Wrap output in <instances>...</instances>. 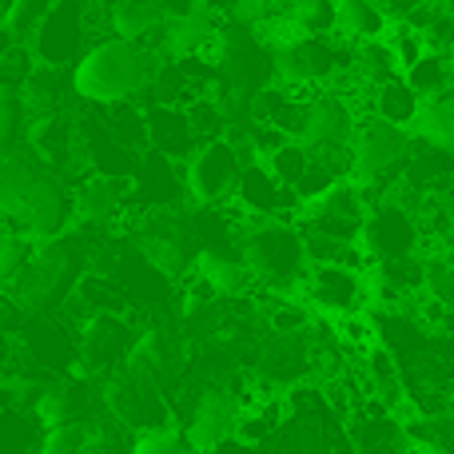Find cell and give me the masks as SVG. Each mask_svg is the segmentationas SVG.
Returning <instances> with one entry per match:
<instances>
[{
	"label": "cell",
	"instance_id": "1",
	"mask_svg": "<svg viewBox=\"0 0 454 454\" xmlns=\"http://www.w3.org/2000/svg\"><path fill=\"white\" fill-rule=\"evenodd\" d=\"M160 64H164V52L156 44L112 32L104 40H92V48L72 64V96L84 104H100V108L144 100Z\"/></svg>",
	"mask_w": 454,
	"mask_h": 454
},
{
	"label": "cell",
	"instance_id": "2",
	"mask_svg": "<svg viewBox=\"0 0 454 454\" xmlns=\"http://www.w3.org/2000/svg\"><path fill=\"white\" fill-rule=\"evenodd\" d=\"M239 251L255 271L259 291H287L303 295V279L311 271V255L299 223L291 220H251L239 231Z\"/></svg>",
	"mask_w": 454,
	"mask_h": 454
},
{
	"label": "cell",
	"instance_id": "3",
	"mask_svg": "<svg viewBox=\"0 0 454 454\" xmlns=\"http://www.w3.org/2000/svg\"><path fill=\"white\" fill-rule=\"evenodd\" d=\"M80 279H84V255H80L76 235H48V239H36L32 263L8 287V299L20 303L28 315H44L52 307L68 303Z\"/></svg>",
	"mask_w": 454,
	"mask_h": 454
},
{
	"label": "cell",
	"instance_id": "4",
	"mask_svg": "<svg viewBox=\"0 0 454 454\" xmlns=\"http://www.w3.org/2000/svg\"><path fill=\"white\" fill-rule=\"evenodd\" d=\"M4 215H8V227H20V231L36 235V239H48V235H64L68 223L76 220V196L64 188L56 168H44L28 184L24 196L4 207Z\"/></svg>",
	"mask_w": 454,
	"mask_h": 454
},
{
	"label": "cell",
	"instance_id": "5",
	"mask_svg": "<svg viewBox=\"0 0 454 454\" xmlns=\"http://www.w3.org/2000/svg\"><path fill=\"white\" fill-rule=\"evenodd\" d=\"M92 12L84 8V0H52V8L44 12V20L36 24V32L28 36V48L40 64L52 68H68L88 52V28H92Z\"/></svg>",
	"mask_w": 454,
	"mask_h": 454
},
{
	"label": "cell",
	"instance_id": "6",
	"mask_svg": "<svg viewBox=\"0 0 454 454\" xmlns=\"http://www.w3.org/2000/svg\"><path fill=\"white\" fill-rule=\"evenodd\" d=\"M247 160L251 152H243V144L231 140V136H215V140L200 144V152L188 160L192 204H227V200H235Z\"/></svg>",
	"mask_w": 454,
	"mask_h": 454
},
{
	"label": "cell",
	"instance_id": "7",
	"mask_svg": "<svg viewBox=\"0 0 454 454\" xmlns=\"http://www.w3.org/2000/svg\"><path fill=\"white\" fill-rule=\"evenodd\" d=\"M239 415H243V395H235L223 383H212V387H196L192 391V407H184L176 419L184 423L196 454H207L223 447L227 439H235Z\"/></svg>",
	"mask_w": 454,
	"mask_h": 454
},
{
	"label": "cell",
	"instance_id": "8",
	"mask_svg": "<svg viewBox=\"0 0 454 454\" xmlns=\"http://www.w3.org/2000/svg\"><path fill=\"white\" fill-rule=\"evenodd\" d=\"M303 295L315 311L331 315H363L367 303L375 299V287H371V271H359V267L347 263H311L303 279Z\"/></svg>",
	"mask_w": 454,
	"mask_h": 454
},
{
	"label": "cell",
	"instance_id": "9",
	"mask_svg": "<svg viewBox=\"0 0 454 454\" xmlns=\"http://www.w3.org/2000/svg\"><path fill=\"white\" fill-rule=\"evenodd\" d=\"M136 339H140V335L132 331L128 315L96 311V315H88V319L80 323V339H76V355H80V359L76 363L88 371V375L108 379L112 371L128 363Z\"/></svg>",
	"mask_w": 454,
	"mask_h": 454
},
{
	"label": "cell",
	"instance_id": "10",
	"mask_svg": "<svg viewBox=\"0 0 454 454\" xmlns=\"http://www.w3.org/2000/svg\"><path fill=\"white\" fill-rule=\"evenodd\" d=\"M423 220L411 204L403 200H379L371 207V220L363 227V247L371 251V259H403V255H415L419 243H423Z\"/></svg>",
	"mask_w": 454,
	"mask_h": 454
},
{
	"label": "cell",
	"instance_id": "11",
	"mask_svg": "<svg viewBox=\"0 0 454 454\" xmlns=\"http://www.w3.org/2000/svg\"><path fill=\"white\" fill-rule=\"evenodd\" d=\"M192 204L188 164L148 148L132 172V207L136 212H164V207Z\"/></svg>",
	"mask_w": 454,
	"mask_h": 454
},
{
	"label": "cell",
	"instance_id": "12",
	"mask_svg": "<svg viewBox=\"0 0 454 454\" xmlns=\"http://www.w3.org/2000/svg\"><path fill=\"white\" fill-rule=\"evenodd\" d=\"M235 200L243 204V212H247L251 220H291L295 223L299 207H303V196H299L295 188H287V184L271 172V164L259 156H251L247 168H243Z\"/></svg>",
	"mask_w": 454,
	"mask_h": 454
},
{
	"label": "cell",
	"instance_id": "13",
	"mask_svg": "<svg viewBox=\"0 0 454 454\" xmlns=\"http://www.w3.org/2000/svg\"><path fill=\"white\" fill-rule=\"evenodd\" d=\"M359 108L351 104V96L339 88H319L307 104V124L303 136L311 148H351V136L359 128Z\"/></svg>",
	"mask_w": 454,
	"mask_h": 454
},
{
	"label": "cell",
	"instance_id": "14",
	"mask_svg": "<svg viewBox=\"0 0 454 454\" xmlns=\"http://www.w3.org/2000/svg\"><path fill=\"white\" fill-rule=\"evenodd\" d=\"M80 223H116L132 207V176H112L100 168H88L72 188Z\"/></svg>",
	"mask_w": 454,
	"mask_h": 454
},
{
	"label": "cell",
	"instance_id": "15",
	"mask_svg": "<svg viewBox=\"0 0 454 454\" xmlns=\"http://www.w3.org/2000/svg\"><path fill=\"white\" fill-rule=\"evenodd\" d=\"M148 140L156 152L188 164V160L200 152L204 136H200L188 104H148Z\"/></svg>",
	"mask_w": 454,
	"mask_h": 454
},
{
	"label": "cell",
	"instance_id": "16",
	"mask_svg": "<svg viewBox=\"0 0 454 454\" xmlns=\"http://www.w3.org/2000/svg\"><path fill=\"white\" fill-rule=\"evenodd\" d=\"M180 8H188V4H180V0H120L108 16V28L116 32V36L156 44Z\"/></svg>",
	"mask_w": 454,
	"mask_h": 454
},
{
	"label": "cell",
	"instance_id": "17",
	"mask_svg": "<svg viewBox=\"0 0 454 454\" xmlns=\"http://www.w3.org/2000/svg\"><path fill=\"white\" fill-rule=\"evenodd\" d=\"M395 16L379 0H335V32L351 44L363 40H383Z\"/></svg>",
	"mask_w": 454,
	"mask_h": 454
},
{
	"label": "cell",
	"instance_id": "18",
	"mask_svg": "<svg viewBox=\"0 0 454 454\" xmlns=\"http://www.w3.org/2000/svg\"><path fill=\"white\" fill-rule=\"evenodd\" d=\"M128 363H136L140 371H148L152 379H160L168 387L180 375V347H176V339L164 327H144L132 355H128Z\"/></svg>",
	"mask_w": 454,
	"mask_h": 454
},
{
	"label": "cell",
	"instance_id": "19",
	"mask_svg": "<svg viewBox=\"0 0 454 454\" xmlns=\"http://www.w3.org/2000/svg\"><path fill=\"white\" fill-rule=\"evenodd\" d=\"M419 108H423V96L415 92V84L407 80V72H399V76H391V80H383V84L371 88L367 112L391 120V124L411 128L415 124V116H419Z\"/></svg>",
	"mask_w": 454,
	"mask_h": 454
},
{
	"label": "cell",
	"instance_id": "20",
	"mask_svg": "<svg viewBox=\"0 0 454 454\" xmlns=\"http://www.w3.org/2000/svg\"><path fill=\"white\" fill-rule=\"evenodd\" d=\"M411 136L434 148H450L454 152V100L450 96H427L423 108H419Z\"/></svg>",
	"mask_w": 454,
	"mask_h": 454
},
{
	"label": "cell",
	"instance_id": "21",
	"mask_svg": "<svg viewBox=\"0 0 454 454\" xmlns=\"http://www.w3.org/2000/svg\"><path fill=\"white\" fill-rule=\"evenodd\" d=\"M450 72H454V48H431L423 60H415L407 68V80L415 84V92L427 100V96H447Z\"/></svg>",
	"mask_w": 454,
	"mask_h": 454
},
{
	"label": "cell",
	"instance_id": "22",
	"mask_svg": "<svg viewBox=\"0 0 454 454\" xmlns=\"http://www.w3.org/2000/svg\"><path fill=\"white\" fill-rule=\"evenodd\" d=\"M423 295L431 299V303L454 311V247H434L431 255H427Z\"/></svg>",
	"mask_w": 454,
	"mask_h": 454
},
{
	"label": "cell",
	"instance_id": "23",
	"mask_svg": "<svg viewBox=\"0 0 454 454\" xmlns=\"http://www.w3.org/2000/svg\"><path fill=\"white\" fill-rule=\"evenodd\" d=\"M132 454H196V447H192L180 419H172V423H160L132 434Z\"/></svg>",
	"mask_w": 454,
	"mask_h": 454
},
{
	"label": "cell",
	"instance_id": "24",
	"mask_svg": "<svg viewBox=\"0 0 454 454\" xmlns=\"http://www.w3.org/2000/svg\"><path fill=\"white\" fill-rule=\"evenodd\" d=\"M32 251H36V235L20 231V227H8L4 239H0V279H4V291L12 287L24 275V267L32 263Z\"/></svg>",
	"mask_w": 454,
	"mask_h": 454
},
{
	"label": "cell",
	"instance_id": "25",
	"mask_svg": "<svg viewBox=\"0 0 454 454\" xmlns=\"http://www.w3.org/2000/svg\"><path fill=\"white\" fill-rule=\"evenodd\" d=\"M48 8H52V0H4V36H8V44H28V36L36 32V24L44 20Z\"/></svg>",
	"mask_w": 454,
	"mask_h": 454
},
{
	"label": "cell",
	"instance_id": "26",
	"mask_svg": "<svg viewBox=\"0 0 454 454\" xmlns=\"http://www.w3.org/2000/svg\"><path fill=\"white\" fill-rule=\"evenodd\" d=\"M88 442H92V423L88 419H72V423L48 427L36 454H84Z\"/></svg>",
	"mask_w": 454,
	"mask_h": 454
},
{
	"label": "cell",
	"instance_id": "27",
	"mask_svg": "<svg viewBox=\"0 0 454 454\" xmlns=\"http://www.w3.org/2000/svg\"><path fill=\"white\" fill-rule=\"evenodd\" d=\"M311 156H315V148L307 140H287L267 164H271V172L279 176L287 188H299L303 176H307V168H311Z\"/></svg>",
	"mask_w": 454,
	"mask_h": 454
},
{
	"label": "cell",
	"instance_id": "28",
	"mask_svg": "<svg viewBox=\"0 0 454 454\" xmlns=\"http://www.w3.org/2000/svg\"><path fill=\"white\" fill-rule=\"evenodd\" d=\"M283 12L299 24V32H335V0H287Z\"/></svg>",
	"mask_w": 454,
	"mask_h": 454
},
{
	"label": "cell",
	"instance_id": "29",
	"mask_svg": "<svg viewBox=\"0 0 454 454\" xmlns=\"http://www.w3.org/2000/svg\"><path fill=\"white\" fill-rule=\"evenodd\" d=\"M116 4H120V0H84V8L92 12V20H108Z\"/></svg>",
	"mask_w": 454,
	"mask_h": 454
},
{
	"label": "cell",
	"instance_id": "30",
	"mask_svg": "<svg viewBox=\"0 0 454 454\" xmlns=\"http://www.w3.org/2000/svg\"><path fill=\"white\" fill-rule=\"evenodd\" d=\"M207 454H255V447H251V442H243V439H227L223 447H215Z\"/></svg>",
	"mask_w": 454,
	"mask_h": 454
},
{
	"label": "cell",
	"instance_id": "31",
	"mask_svg": "<svg viewBox=\"0 0 454 454\" xmlns=\"http://www.w3.org/2000/svg\"><path fill=\"white\" fill-rule=\"evenodd\" d=\"M207 4H212V8H220V12H231V8L239 4V0H207Z\"/></svg>",
	"mask_w": 454,
	"mask_h": 454
},
{
	"label": "cell",
	"instance_id": "32",
	"mask_svg": "<svg viewBox=\"0 0 454 454\" xmlns=\"http://www.w3.org/2000/svg\"><path fill=\"white\" fill-rule=\"evenodd\" d=\"M450 247H454V192H450Z\"/></svg>",
	"mask_w": 454,
	"mask_h": 454
},
{
	"label": "cell",
	"instance_id": "33",
	"mask_svg": "<svg viewBox=\"0 0 454 454\" xmlns=\"http://www.w3.org/2000/svg\"><path fill=\"white\" fill-rule=\"evenodd\" d=\"M427 454H442V450H427Z\"/></svg>",
	"mask_w": 454,
	"mask_h": 454
}]
</instances>
